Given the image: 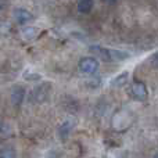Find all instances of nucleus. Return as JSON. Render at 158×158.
I'll use <instances>...</instances> for the list:
<instances>
[{
	"label": "nucleus",
	"instance_id": "nucleus-13",
	"mask_svg": "<svg viewBox=\"0 0 158 158\" xmlns=\"http://www.w3.org/2000/svg\"><path fill=\"white\" fill-rule=\"evenodd\" d=\"M104 3H107V4H115V3L118 2V0H103Z\"/></svg>",
	"mask_w": 158,
	"mask_h": 158
},
{
	"label": "nucleus",
	"instance_id": "nucleus-10",
	"mask_svg": "<svg viewBox=\"0 0 158 158\" xmlns=\"http://www.w3.org/2000/svg\"><path fill=\"white\" fill-rule=\"evenodd\" d=\"M25 81H31V82H39L42 79V75L39 72H35L33 69H27V71L22 74Z\"/></svg>",
	"mask_w": 158,
	"mask_h": 158
},
{
	"label": "nucleus",
	"instance_id": "nucleus-12",
	"mask_svg": "<svg viewBox=\"0 0 158 158\" xmlns=\"http://www.w3.org/2000/svg\"><path fill=\"white\" fill-rule=\"evenodd\" d=\"M3 132H6V122L0 118V133H3Z\"/></svg>",
	"mask_w": 158,
	"mask_h": 158
},
{
	"label": "nucleus",
	"instance_id": "nucleus-2",
	"mask_svg": "<svg viewBox=\"0 0 158 158\" xmlns=\"http://www.w3.org/2000/svg\"><path fill=\"white\" fill-rule=\"evenodd\" d=\"M131 94L135 100L137 101H146L148 97V90L147 86L144 85V82L136 81L131 85Z\"/></svg>",
	"mask_w": 158,
	"mask_h": 158
},
{
	"label": "nucleus",
	"instance_id": "nucleus-5",
	"mask_svg": "<svg viewBox=\"0 0 158 158\" xmlns=\"http://www.w3.org/2000/svg\"><path fill=\"white\" fill-rule=\"evenodd\" d=\"M25 96H27V90H25V87L17 85V86H14L13 89H11V94H10L11 103H13L14 106H21V103L24 101Z\"/></svg>",
	"mask_w": 158,
	"mask_h": 158
},
{
	"label": "nucleus",
	"instance_id": "nucleus-11",
	"mask_svg": "<svg viewBox=\"0 0 158 158\" xmlns=\"http://www.w3.org/2000/svg\"><path fill=\"white\" fill-rule=\"evenodd\" d=\"M15 156V151L13 147H2L0 150V157L2 158H11Z\"/></svg>",
	"mask_w": 158,
	"mask_h": 158
},
{
	"label": "nucleus",
	"instance_id": "nucleus-8",
	"mask_svg": "<svg viewBox=\"0 0 158 158\" xmlns=\"http://www.w3.org/2000/svg\"><path fill=\"white\" fill-rule=\"evenodd\" d=\"M128 78H129L128 72H122V74H119L118 77L112 78L111 86L112 87H122V86H125V85L128 83Z\"/></svg>",
	"mask_w": 158,
	"mask_h": 158
},
{
	"label": "nucleus",
	"instance_id": "nucleus-4",
	"mask_svg": "<svg viewBox=\"0 0 158 158\" xmlns=\"http://www.w3.org/2000/svg\"><path fill=\"white\" fill-rule=\"evenodd\" d=\"M14 19L19 25H27L28 22H32L35 18H33L31 11L25 10V8H15L14 10Z\"/></svg>",
	"mask_w": 158,
	"mask_h": 158
},
{
	"label": "nucleus",
	"instance_id": "nucleus-9",
	"mask_svg": "<svg viewBox=\"0 0 158 158\" xmlns=\"http://www.w3.org/2000/svg\"><path fill=\"white\" fill-rule=\"evenodd\" d=\"M93 6H94V2L93 0H79L78 3V11L82 14H87L92 11Z\"/></svg>",
	"mask_w": 158,
	"mask_h": 158
},
{
	"label": "nucleus",
	"instance_id": "nucleus-15",
	"mask_svg": "<svg viewBox=\"0 0 158 158\" xmlns=\"http://www.w3.org/2000/svg\"><path fill=\"white\" fill-rule=\"evenodd\" d=\"M156 157H158V153H157V154H156Z\"/></svg>",
	"mask_w": 158,
	"mask_h": 158
},
{
	"label": "nucleus",
	"instance_id": "nucleus-14",
	"mask_svg": "<svg viewBox=\"0 0 158 158\" xmlns=\"http://www.w3.org/2000/svg\"><path fill=\"white\" fill-rule=\"evenodd\" d=\"M2 7H3V3H2V2H0V10H2Z\"/></svg>",
	"mask_w": 158,
	"mask_h": 158
},
{
	"label": "nucleus",
	"instance_id": "nucleus-6",
	"mask_svg": "<svg viewBox=\"0 0 158 158\" xmlns=\"http://www.w3.org/2000/svg\"><path fill=\"white\" fill-rule=\"evenodd\" d=\"M74 128H75V119H72V118L65 119L63 123H61L60 129H58V136H60V139H63V140L68 139V136L71 135V132Z\"/></svg>",
	"mask_w": 158,
	"mask_h": 158
},
{
	"label": "nucleus",
	"instance_id": "nucleus-7",
	"mask_svg": "<svg viewBox=\"0 0 158 158\" xmlns=\"http://www.w3.org/2000/svg\"><path fill=\"white\" fill-rule=\"evenodd\" d=\"M21 35L25 40L31 42V40H35V39L40 35V29L36 27H25V28H22Z\"/></svg>",
	"mask_w": 158,
	"mask_h": 158
},
{
	"label": "nucleus",
	"instance_id": "nucleus-1",
	"mask_svg": "<svg viewBox=\"0 0 158 158\" xmlns=\"http://www.w3.org/2000/svg\"><path fill=\"white\" fill-rule=\"evenodd\" d=\"M79 71L82 74H86V75H94L97 72L98 67H100V63H98L97 58L94 57H83L79 60Z\"/></svg>",
	"mask_w": 158,
	"mask_h": 158
},
{
	"label": "nucleus",
	"instance_id": "nucleus-3",
	"mask_svg": "<svg viewBox=\"0 0 158 158\" xmlns=\"http://www.w3.org/2000/svg\"><path fill=\"white\" fill-rule=\"evenodd\" d=\"M52 89V85L50 83H42L39 85L36 89H33L32 92V100L35 103H43L47 97H49V92Z\"/></svg>",
	"mask_w": 158,
	"mask_h": 158
}]
</instances>
